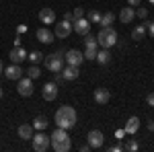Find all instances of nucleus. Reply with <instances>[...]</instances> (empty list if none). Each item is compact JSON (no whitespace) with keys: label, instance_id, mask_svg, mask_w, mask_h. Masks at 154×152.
<instances>
[{"label":"nucleus","instance_id":"nucleus-43","mask_svg":"<svg viewBox=\"0 0 154 152\" xmlns=\"http://www.w3.org/2000/svg\"><path fill=\"white\" fill-rule=\"evenodd\" d=\"M2 95H4V91H2V86H0V99H2Z\"/></svg>","mask_w":154,"mask_h":152},{"label":"nucleus","instance_id":"nucleus-13","mask_svg":"<svg viewBox=\"0 0 154 152\" xmlns=\"http://www.w3.org/2000/svg\"><path fill=\"white\" fill-rule=\"evenodd\" d=\"M39 21L45 25V27L54 25L56 23V12L51 11V8H41V11H39Z\"/></svg>","mask_w":154,"mask_h":152},{"label":"nucleus","instance_id":"nucleus-6","mask_svg":"<svg viewBox=\"0 0 154 152\" xmlns=\"http://www.w3.org/2000/svg\"><path fill=\"white\" fill-rule=\"evenodd\" d=\"M103 142H105V136H103L101 129H91V132H88V136H86V144H88L91 148H101Z\"/></svg>","mask_w":154,"mask_h":152},{"label":"nucleus","instance_id":"nucleus-8","mask_svg":"<svg viewBox=\"0 0 154 152\" xmlns=\"http://www.w3.org/2000/svg\"><path fill=\"white\" fill-rule=\"evenodd\" d=\"M70 33H72V23H70V21L56 23V31H54V35H56V37H60V39H68Z\"/></svg>","mask_w":154,"mask_h":152},{"label":"nucleus","instance_id":"nucleus-24","mask_svg":"<svg viewBox=\"0 0 154 152\" xmlns=\"http://www.w3.org/2000/svg\"><path fill=\"white\" fill-rule=\"evenodd\" d=\"M49 126V121H48V117H43V115H39L33 119V129H37V132H43V129Z\"/></svg>","mask_w":154,"mask_h":152},{"label":"nucleus","instance_id":"nucleus-44","mask_svg":"<svg viewBox=\"0 0 154 152\" xmlns=\"http://www.w3.org/2000/svg\"><path fill=\"white\" fill-rule=\"evenodd\" d=\"M0 72H4V66H2V62H0Z\"/></svg>","mask_w":154,"mask_h":152},{"label":"nucleus","instance_id":"nucleus-12","mask_svg":"<svg viewBox=\"0 0 154 152\" xmlns=\"http://www.w3.org/2000/svg\"><path fill=\"white\" fill-rule=\"evenodd\" d=\"M78 76H80L78 66H70V64H66V66L62 68V78H64V80H76Z\"/></svg>","mask_w":154,"mask_h":152},{"label":"nucleus","instance_id":"nucleus-15","mask_svg":"<svg viewBox=\"0 0 154 152\" xmlns=\"http://www.w3.org/2000/svg\"><path fill=\"white\" fill-rule=\"evenodd\" d=\"M134 19H136V11H134V6H123L121 12H119V21L128 25V23H131Z\"/></svg>","mask_w":154,"mask_h":152},{"label":"nucleus","instance_id":"nucleus-23","mask_svg":"<svg viewBox=\"0 0 154 152\" xmlns=\"http://www.w3.org/2000/svg\"><path fill=\"white\" fill-rule=\"evenodd\" d=\"M146 31H148L146 25H138V27H134V31H131V39H134V41L144 39V37H146Z\"/></svg>","mask_w":154,"mask_h":152},{"label":"nucleus","instance_id":"nucleus-32","mask_svg":"<svg viewBox=\"0 0 154 152\" xmlns=\"http://www.w3.org/2000/svg\"><path fill=\"white\" fill-rule=\"evenodd\" d=\"M72 14H74V19H80V17H84V8L82 6H76V8L72 11Z\"/></svg>","mask_w":154,"mask_h":152},{"label":"nucleus","instance_id":"nucleus-35","mask_svg":"<svg viewBox=\"0 0 154 152\" xmlns=\"http://www.w3.org/2000/svg\"><path fill=\"white\" fill-rule=\"evenodd\" d=\"M123 136H125V129H115V138L117 140H123Z\"/></svg>","mask_w":154,"mask_h":152},{"label":"nucleus","instance_id":"nucleus-21","mask_svg":"<svg viewBox=\"0 0 154 152\" xmlns=\"http://www.w3.org/2000/svg\"><path fill=\"white\" fill-rule=\"evenodd\" d=\"M95 62H99L101 66H107L109 62H111V54H109V49H101V51H97V58H95Z\"/></svg>","mask_w":154,"mask_h":152},{"label":"nucleus","instance_id":"nucleus-27","mask_svg":"<svg viewBox=\"0 0 154 152\" xmlns=\"http://www.w3.org/2000/svg\"><path fill=\"white\" fill-rule=\"evenodd\" d=\"M84 45H86V47H99L97 35H91V33H86V35H84Z\"/></svg>","mask_w":154,"mask_h":152},{"label":"nucleus","instance_id":"nucleus-1","mask_svg":"<svg viewBox=\"0 0 154 152\" xmlns=\"http://www.w3.org/2000/svg\"><path fill=\"white\" fill-rule=\"evenodd\" d=\"M56 123H58V128L62 129H72L76 126V111H74V107L70 105H62L56 111Z\"/></svg>","mask_w":154,"mask_h":152},{"label":"nucleus","instance_id":"nucleus-34","mask_svg":"<svg viewBox=\"0 0 154 152\" xmlns=\"http://www.w3.org/2000/svg\"><path fill=\"white\" fill-rule=\"evenodd\" d=\"M146 103H148V107H154V93H150L146 97Z\"/></svg>","mask_w":154,"mask_h":152},{"label":"nucleus","instance_id":"nucleus-19","mask_svg":"<svg viewBox=\"0 0 154 152\" xmlns=\"http://www.w3.org/2000/svg\"><path fill=\"white\" fill-rule=\"evenodd\" d=\"M19 138L21 140H31L33 138V126H29V123L19 126Z\"/></svg>","mask_w":154,"mask_h":152},{"label":"nucleus","instance_id":"nucleus-30","mask_svg":"<svg viewBox=\"0 0 154 152\" xmlns=\"http://www.w3.org/2000/svg\"><path fill=\"white\" fill-rule=\"evenodd\" d=\"M27 76H29V78H33V80H35V78H39V76H41V70H39V68H37L35 64H31V68H29V70H27Z\"/></svg>","mask_w":154,"mask_h":152},{"label":"nucleus","instance_id":"nucleus-5","mask_svg":"<svg viewBox=\"0 0 154 152\" xmlns=\"http://www.w3.org/2000/svg\"><path fill=\"white\" fill-rule=\"evenodd\" d=\"M72 31H76L80 37H84L86 33H91V21H88V19H84V17L74 19V21H72Z\"/></svg>","mask_w":154,"mask_h":152},{"label":"nucleus","instance_id":"nucleus-16","mask_svg":"<svg viewBox=\"0 0 154 152\" xmlns=\"http://www.w3.org/2000/svg\"><path fill=\"white\" fill-rule=\"evenodd\" d=\"M35 37L41 41V43H51L54 41V33L49 31L48 27H41V29H37L35 31Z\"/></svg>","mask_w":154,"mask_h":152},{"label":"nucleus","instance_id":"nucleus-7","mask_svg":"<svg viewBox=\"0 0 154 152\" xmlns=\"http://www.w3.org/2000/svg\"><path fill=\"white\" fill-rule=\"evenodd\" d=\"M17 91L21 97H31L33 95V78H21V80H17Z\"/></svg>","mask_w":154,"mask_h":152},{"label":"nucleus","instance_id":"nucleus-37","mask_svg":"<svg viewBox=\"0 0 154 152\" xmlns=\"http://www.w3.org/2000/svg\"><path fill=\"white\" fill-rule=\"evenodd\" d=\"M64 21H74V14H72V12H64Z\"/></svg>","mask_w":154,"mask_h":152},{"label":"nucleus","instance_id":"nucleus-41","mask_svg":"<svg viewBox=\"0 0 154 152\" xmlns=\"http://www.w3.org/2000/svg\"><path fill=\"white\" fill-rule=\"evenodd\" d=\"M91 150V146H88V144H84V146H80V152H88Z\"/></svg>","mask_w":154,"mask_h":152},{"label":"nucleus","instance_id":"nucleus-17","mask_svg":"<svg viewBox=\"0 0 154 152\" xmlns=\"http://www.w3.org/2000/svg\"><path fill=\"white\" fill-rule=\"evenodd\" d=\"M95 101L99 103V105H107L109 103V99H111V93L107 91V88H95Z\"/></svg>","mask_w":154,"mask_h":152},{"label":"nucleus","instance_id":"nucleus-28","mask_svg":"<svg viewBox=\"0 0 154 152\" xmlns=\"http://www.w3.org/2000/svg\"><path fill=\"white\" fill-rule=\"evenodd\" d=\"M101 17H103V14H101V12L99 11H95V8H93V11H88V21H91V25L93 23H101Z\"/></svg>","mask_w":154,"mask_h":152},{"label":"nucleus","instance_id":"nucleus-22","mask_svg":"<svg viewBox=\"0 0 154 152\" xmlns=\"http://www.w3.org/2000/svg\"><path fill=\"white\" fill-rule=\"evenodd\" d=\"M70 136H68V129H62L58 128L56 132H51V136H49V140L51 142H62V140H68Z\"/></svg>","mask_w":154,"mask_h":152},{"label":"nucleus","instance_id":"nucleus-31","mask_svg":"<svg viewBox=\"0 0 154 152\" xmlns=\"http://www.w3.org/2000/svg\"><path fill=\"white\" fill-rule=\"evenodd\" d=\"M97 51H99V47H86L84 49V60H95Z\"/></svg>","mask_w":154,"mask_h":152},{"label":"nucleus","instance_id":"nucleus-25","mask_svg":"<svg viewBox=\"0 0 154 152\" xmlns=\"http://www.w3.org/2000/svg\"><path fill=\"white\" fill-rule=\"evenodd\" d=\"M113 21H115V14H113V12H105V14H103V17H101V27H111V25H113Z\"/></svg>","mask_w":154,"mask_h":152},{"label":"nucleus","instance_id":"nucleus-2","mask_svg":"<svg viewBox=\"0 0 154 152\" xmlns=\"http://www.w3.org/2000/svg\"><path fill=\"white\" fill-rule=\"evenodd\" d=\"M97 41H99V45L109 49V47H113L117 43V31L113 29V27H103L101 31H99V35H97Z\"/></svg>","mask_w":154,"mask_h":152},{"label":"nucleus","instance_id":"nucleus-4","mask_svg":"<svg viewBox=\"0 0 154 152\" xmlns=\"http://www.w3.org/2000/svg\"><path fill=\"white\" fill-rule=\"evenodd\" d=\"M33 150L35 152H45L49 148V144H51V140H49V136H45L43 132H37V134H33Z\"/></svg>","mask_w":154,"mask_h":152},{"label":"nucleus","instance_id":"nucleus-36","mask_svg":"<svg viewBox=\"0 0 154 152\" xmlns=\"http://www.w3.org/2000/svg\"><path fill=\"white\" fill-rule=\"evenodd\" d=\"M123 150V146H119V144H115V146H109V152H121Z\"/></svg>","mask_w":154,"mask_h":152},{"label":"nucleus","instance_id":"nucleus-45","mask_svg":"<svg viewBox=\"0 0 154 152\" xmlns=\"http://www.w3.org/2000/svg\"><path fill=\"white\" fill-rule=\"evenodd\" d=\"M148 2H150V4H152V6H154V0H148Z\"/></svg>","mask_w":154,"mask_h":152},{"label":"nucleus","instance_id":"nucleus-10","mask_svg":"<svg viewBox=\"0 0 154 152\" xmlns=\"http://www.w3.org/2000/svg\"><path fill=\"white\" fill-rule=\"evenodd\" d=\"M4 76L8 80H21L23 78V68L19 64H11L8 68H4Z\"/></svg>","mask_w":154,"mask_h":152},{"label":"nucleus","instance_id":"nucleus-39","mask_svg":"<svg viewBox=\"0 0 154 152\" xmlns=\"http://www.w3.org/2000/svg\"><path fill=\"white\" fill-rule=\"evenodd\" d=\"M128 4H130V6H138V4H140V0H128Z\"/></svg>","mask_w":154,"mask_h":152},{"label":"nucleus","instance_id":"nucleus-18","mask_svg":"<svg viewBox=\"0 0 154 152\" xmlns=\"http://www.w3.org/2000/svg\"><path fill=\"white\" fill-rule=\"evenodd\" d=\"M8 58H11V62H12V64H21V62H23V60L27 58V51H25L23 47L19 45V47H14V49H12L11 54H8Z\"/></svg>","mask_w":154,"mask_h":152},{"label":"nucleus","instance_id":"nucleus-29","mask_svg":"<svg viewBox=\"0 0 154 152\" xmlns=\"http://www.w3.org/2000/svg\"><path fill=\"white\" fill-rule=\"evenodd\" d=\"M27 58L31 60V64H37V62H41V60L45 58V56H43V54H41V51H31V54H27Z\"/></svg>","mask_w":154,"mask_h":152},{"label":"nucleus","instance_id":"nucleus-42","mask_svg":"<svg viewBox=\"0 0 154 152\" xmlns=\"http://www.w3.org/2000/svg\"><path fill=\"white\" fill-rule=\"evenodd\" d=\"M148 129H150V132H154V121H148Z\"/></svg>","mask_w":154,"mask_h":152},{"label":"nucleus","instance_id":"nucleus-11","mask_svg":"<svg viewBox=\"0 0 154 152\" xmlns=\"http://www.w3.org/2000/svg\"><path fill=\"white\" fill-rule=\"evenodd\" d=\"M41 95H43L45 101H54L58 97V84L56 82H45L43 88H41Z\"/></svg>","mask_w":154,"mask_h":152},{"label":"nucleus","instance_id":"nucleus-14","mask_svg":"<svg viewBox=\"0 0 154 152\" xmlns=\"http://www.w3.org/2000/svg\"><path fill=\"white\" fill-rule=\"evenodd\" d=\"M123 129H125V136H134V134L140 129V119H138L136 115H131L130 119L125 121V128Z\"/></svg>","mask_w":154,"mask_h":152},{"label":"nucleus","instance_id":"nucleus-20","mask_svg":"<svg viewBox=\"0 0 154 152\" xmlns=\"http://www.w3.org/2000/svg\"><path fill=\"white\" fill-rule=\"evenodd\" d=\"M51 148L56 152H68L72 148V140L68 138V140H62V142H51Z\"/></svg>","mask_w":154,"mask_h":152},{"label":"nucleus","instance_id":"nucleus-3","mask_svg":"<svg viewBox=\"0 0 154 152\" xmlns=\"http://www.w3.org/2000/svg\"><path fill=\"white\" fill-rule=\"evenodd\" d=\"M43 62H45V66H48V70L49 72H62V68L66 66L64 64V54L62 51H58V54H51V56H45L43 58Z\"/></svg>","mask_w":154,"mask_h":152},{"label":"nucleus","instance_id":"nucleus-9","mask_svg":"<svg viewBox=\"0 0 154 152\" xmlns=\"http://www.w3.org/2000/svg\"><path fill=\"white\" fill-rule=\"evenodd\" d=\"M84 60V54L82 51H78V49H68L66 51V64H70V66H80Z\"/></svg>","mask_w":154,"mask_h":152},{"label":"nucleus","instance_id":"nucleus-33","mask_svg":"<svg viewBox=\"0 0 154 152\" xmlns=\"http://www.w3.org/2000/svg\"><path fill=\"white\" fill-rule=\"evenodd\" d=\"M136 17H140V19H146V17H148V8H144V6H140V8L136 11Z\"/></svg>","mask_w":154,"mask_h":152},{"label":"nucleus","instance_id":"nucleus-40","mask_svg":"<svg viewBox=\"0 0 154 152\" xmlns=\"http://www.w3.org/2000/svg\"><path fill=\"white\" fill-rule=\"evenodd\" d=\"M17 31H19V33H25V31H27V27H25V25H19V27H17Z\"/></svg>","mask_w":154,"mask_h":152},{"label":"nucleus","instance_id":"nucleus-38","mask_svg":"<svg viewBox=\"0 0 154 152\" xmlns=\"http://www.w3.org/2000/svg\"><path fill=\"white\" fill-rule=\"evenodd\" d=\"M148 33H150V37L154 39V23H150V27H148Z\"/></svg>","mask_w":154,"mask_h":152},{"label":"nucleus","instance_id":"nucleus-26","mask_svg":"<svg viewBox=\"0 0 154 152\" xmlns=\"http://www.w3.org/2000/svg\"><path fill=\"white\" fill-rule=\"evenodd\" d=\"M123 150H128V152H138V150H140V144L134 140V138H130V140L123 144Z\"/></svg>","mask_w":154,"mask_h":152}]
</instances>
